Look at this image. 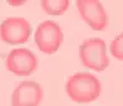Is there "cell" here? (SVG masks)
Returning <instances> with one entry per match:
<instances>
[{
	"label": "cell",
	"instance_id": "6da1fadb",
	"mask_svg": "<svg viewBox=\"0 0 123 106\" xmlns=\"http://www.w3.org/2000/svg\"><path fill=\"white\" fill-rule=\"evenodd\" d=\"M102 91L98 77L89 72H77L72 75L65 83V92L72 101L77 104H88L97 100Z\"/></svg>",
	"mask_w": 123,
	"mask_h": 106
},
{
	"label": "cell",
	"instance_id": "7a4b0ae2",
	"mask_svg": "<svg viewBox=\"0 0 123 106\" xmlns=\"http://www.w3.org/2000/svg\"><path fill=\"white\" fill-rule=\"evenodd\" d=\"M82 64L93 71L102 72L109 66L107 46L102 38H87L79 46Z\"/></svg>",
	"mask_w": 123,
	"mask_h": 106
},
{
	"label": "cell",
	"instance_id": "3957f363",
	"mask_svg": "<svg viewBox=\"0 0 123 106\" xmlns=\"http://www.w3.org/2000/svg\"><path fill=\"white\" fill-rule=\"evenodd\" d=\"M34 39L39 51L45 54H54L64 41L62 28L53 20H45L37 27Z\"/></svg>",
	"mask_w": 123,
	"mask_h": 106
},
{
	"label": "cell",
	"instance_id": "277c9868",
	"mask_svg": "<svg viewBox=\"0 0 123 106\" xmlns=\"http://www.w3.org/2000/svg\"><path fill=\"white\" fill-rule=\"evenodd\" d=\"M31 34V25L25 18L9 16L0 24V39L8 44H23Z\"/></svg>",
	"mask_w": 123,
	"mask_h": 106
},
{
	"label": "cell",
	"instance_id": "5b68a950",
	"mask_svg": "<svg viewBox=\"0 0 123 106\" xmlns=\"http://www.w3.org/2000/svg\"><path fill=\"white\" fill-rule=\"evenodd\" d=\"M5 67L15 76H29L38 68V58L28 48H15L6 56Z\"/></svg>",
	"mask_w": 123,
	"mask_h": 106
},
{
	"label": "cell",
	"instance_id": "8992f818",
	"mask_svg": "<svg viewBox=\"0 0 123 106\" xmlns=\"http://www.w3.org/2000/svg\"><path fill=\"white\" fill-rule=\"evenodd\" d=\"M77 9L83 21L94 30H104L108 25V14L98 0H78Z\"/></svg>",
	"mask_w": 123,
	"mask_h": 106
},
{
	"label": "cell",
	"instance_id": "52a82bcc",
	"mask_svg": "<svg viewBox=\"0 0 123 106\" xmlns=\"http://www.w3.org/2000/svg\"><path fill=\"white\" fill-rule=\"evenodd\" d=\"M44 96L43 87L35 81H23L12 93V106H39Z\"/></svg>",
	"mask_w": 123,
	"mask_h": 106
},
{
	"label": "cell",
	"instance_id": "ba28073f",
	"mask_svg": "<svg viewBox=\"0 0 123 106\" xmlns=\"http://www.w3.org/2000/svg\"><path fill=\"white\" fill-rule=\"evenodd\" d=\"M40 7L44 13L49 15H63L69 8L68 0H43Z\"/></svg>",
	"mask_w": 123,
	"mask_h": 106
},
{
	"label": "cell",
	"instance_id": "9c48e42d",
	"mask_svg": "<svg viewBox=\"0 0 123 106\" xmlns=\"http://www.w3.org/2000/svg\"><path fill=\"white\" fill-rule=\"evenodd\" d=\"M109 52L116 59L123 62V33L118 34L113 41L111 42Z\"/></svg>",
	"mask_w": 123,
	"mask_h": 106
},
{
	"label": "cell",
	"instance_id": "30bf717a",
	"mask_svg": "<svg viewBox=\"0 0 123 106\" xmlns=\"http://www.w3.org/2000/svg\"><path fill=\"white\" fill-rule=\"evenodd\" d=\"M10 5H23L24 1H9Z\"/></svg>",
	"mask_w": 123,
	"mask_h": 106
}]
</instances>
